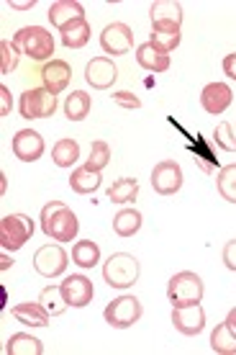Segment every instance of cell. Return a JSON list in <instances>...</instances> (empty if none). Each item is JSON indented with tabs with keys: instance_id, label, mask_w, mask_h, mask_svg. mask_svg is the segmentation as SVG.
<instances>
[{
	"instance_id": "cell-1",
	"label": "cell",
	"mask_w": 236,
	"mask_h": 355,
	"mask_svg": "<svg viewBox=\"0 0 236 355\" xmlns=\"http://www.w3.org/2000/svg\"><path fill=\"white\" fill-rule=\"evenodd\" d=\"M42 230L52 240L70 242L78 237L80 222L70 206L62 204V201H52V204H46L42 209Z\"/></svg>"
},
{
	"instance_id": "cell-2",
	"label": "cell",
	"mask_w": 236,
	"mask_h": 355,
	"mask_svg": "<svg viewBox=\"0 0 236 355\" xmlns=\"http://www.w3.org/2000/svg\"><path fill=\"white\" fill-rule=\"evenodd\" d=\"M13 44L21 49V54H26L34 62H46L54 54V39L52 34L42 26H24L18 28L13 36Z\"/></svg>"
},
{
	"instance_id": "cell-3",
	"label": "cell",
	"mask_w": 236,
	"mask_h": 355,
	"mask_svg": "<svg viewBox=\"0 0 236 355\" xmlns=\"http://www.w3.org/2000/svg\"><path fill=\"white\" fill-rule=\"evenodd\" d=\"M103 281L114 288H131L139 281V260L129 252H116L103 266Z\"/></svg>"
},
{
	"instance_id": "cell-4",
	"label": "cell",
	"mask_w": 236,
	"mask_h": 355,
	"mask_svg": "<svg viewBox=\"0 0 236 355\" xmlns=\"http://www.w3.org/2000/svg\"><path fill=\"white\" fill-rule=\"evenodd\" d=\"M167 299L172 306H185V304H198L203 299V281L198 273L183 270L170 278L167 286Z\"/></svg>"
},
{
	"instance_id": "cell-5",
	"label": "cell",
	"mask_w": 236,
	"mask_h": 355,
	"mask_svg": "<svg viewBox=\"0 0 236 355\" xmlns=\"http://www.w3.org/2000/svg\"><path fill=\"white\" fill-rule=\"evenodd\" d=\"M34 234V222L26 214H8L0 219V245L3 250H21Z\"/></svg>"
},
{
	"instance_id": "cell-6",
	"label": "cell",
	"mask_w": 236,
	"mask_h": 355,
	"mask_svg": "<svg viewBox=\"0 0 236 355\" xmlns=\"http://www.w3.org/2000/svg\"><path fill=\"white\" fill-rule=\"evenodd\" d=\"M18 111L24 119H46L57 111V96L46 88H31L21 96Z\"/></svg>"
},
{
	"instance_id": "cell-7",
	"label": "cell",
	"mask_w": 236,
	"mask_h": 355,
	"mask_svg": "<svg viewBox=\"0 0 236 355\" xmlns=\"http://www.w3.org/2000/svg\"><path fill=\"white\" fill-rule=\"evenodd\" d=\"M103 317L111 327H118V329L131 327L141 317V302L136 296H118V299H114V302L105 306Z\"/></svg>"
},
{
	"instance_id": "cell-8",
	"label": "cell",
	"mask_w": 236,
	"mask_h": 355,
	"mask_svg": "<svg viewBox=\"0 0 236 355\" xmlns=\"http://www.w3.org/2000/svg\"><path fill=\"white\" fill-rule=\"evenodd\" d=\"M67 252L60 248V245H44V248L36 250L34 255V268L39 275H44V278H57L67 270Z\"/></svg>"
},
{
	"instance_id": "cell-9",
	"label": "cell",
	"mask_w": 236,
	"mask_h": 355,
	"mask_svg": "<svg viewBox=\"0 0 236 355\" xmlns=\"http://www.w3.org/2000/svg\"><path fill=\"white\" fill-rule=\"evenodd\" d=\"M152 186L159 196H172L183 186V170L172 160H162L152 170Z\"/></svg>"
},
{
	"instance_id": "cell-10",
	"label": "cell",
	"mask_w": 236,
	"mask_h": 355,
	"mask_svg": "<svg viewBox=\"0 0 236 355\" xmlns=\"http://www.w3.org/2000/svg\"><path fill=\"white\" fill-rule=\"evenodd\" d=\"M172 324L183 335H201L206 327V311L201 304H185V306H172Z\"/></svg>"
},
{
	"instance_id": "cell-11",
	"label": "cell",
	"mask_w": 236,
	"mask_h": 355,
	"mask_svg": "<svg viewBox=\"0 0 236 355\" xmlns=\"http://www.w3.org/2000/svg\"><path fill=\"white\" fill-rule=\"evenodd\" d=\"M134 44V34L131 28L126 26V24H108V26L103 28V34H100V46H103L105 54H114V57H118V54H129V49H131Z\"/></svg>"
},
{
	"instance_id": "cell-12",
	"label": "cell",
	"mask_w": 236,
	"mask_h": 355,
	"mask_svg": "<svg viewBox=\"0 0 236 355\" xmlns=\"http://www.w3.org/2000/svg\"><path fill=\"white\" fill-rule=\"evenodd\" d=\"M152 28H180L183 26V6L175 0H157L149 8Z\"/></svg>"
},
{
	"instance_id": "cell-13",
	"label": "cell",
	"mask_w": 236,
	"mask_h": 355,
	"mask_svg": "<svg viewBox=\"0 0 236 355\" xmlns=\"http://www.w3.org/2000/svg\"><path fill=\"white\" fill-rule=\"evenodd\" d=\"M62 293L70 306H88L96 296V288H93V281L85 275H67L62 281Z\"/></svg>"
},
{
	"instance_id": "cell-14",
	"label": "cell",
	"mask_w": 236,
	"mask_h": 355,
	"mask_svg": "<svg viewBox=\"0 0 236 355\" xmlns=\"http://www.w3.org/2000/svg\"><path fill=\"white\" fill-rule=\"evenodd\" d=\"M13 152H16L18 160L36 162L44 155V139H42V134L34 132V129H21L13 137Z\"/></svg>"
},
{
	"instance_id": "cell-15",
	"label": "cell",
	"mask_w": 236,
	"mask_h": 355,
	"mask_svg": "<svg viewBox=\"0 0 236 355\" xmlns=\"http://www.w3.org/2000/svg\"><path fill=\"white\" fill-rule=\"evenodd\" d=\"M118 78V70H116V64L108 60V57H96V60H90L88 67H85V80L93 85L96 90H105L111 88Z\"/></svg>"
},
{
	"instance_id": "cell-16",
	"label": "cell",
	"mask_w": 236,
	"mask_h": 355,
	"mask_svg": "<svg viewBox=\"0 0 236 355\" xmlns=\"http://www.w3.org/2000/svg\"><path fill=\"white\" fill-rule=\"evenodd\" d=\"M231 101H234V93H231V88H228L226 83H210L201 93V106L213 116L224 114L231 106Z\"/></svg>"
},
{
	"instance_id": "cell-17",
	"label": "cell",
	"mask_w": 236,
	"mask_h": 355,
	"mask_svg": "<svg viewBox=\"0 0 236 355\" xmlns=\"http://www.w3.org/2000/svg\"><path fill=\"white\" fill-rule=\"evenodd\" d=\"M42 83H44L46 90H52L54 96L62 93V90L70 85L72 80V67L64 60H49V62L42 67Z\"/></svg>"
},
{
	"instance_id": "cell-18",
	"label": "cell",
	"mask_w": 236,
	"mask_h": 355,
	"mask_svg": "<svg viewBox=\"0 0 236 355\" xmlns=\"http://www.w3.org/2000/svg\"><path fill=\"white\" fill-rule=\"evenodd\" d=\"M49 21H52V26L64 31V28L72 26V24L85 21V10H82V6L75 3V0H60V3H54L52 8H49Z\"/></svg>"
},
{
	"instance_id": "cell-19",
	"label": "cell",
	"mask_w": 236,
	"mask_h": 355,
	"mask_svg": "<svg viewBox=\"0 0 236 355\" xmlns=\"http://www.w3.org/2000/svg\"><path fill=\"white\" fill-rule=\"evenodd\" d=\"M136 62L149 72H165L170 70V54L157 49L152 42H147V44L136 46Z\"/></svg>"
},
{
	"instance_id": "cell-20",
	"label": "cell",
	"mask_w": 236,
	"mask_h": 355,
	"mask_svg": "<svg viewBox=\"0 0 236 355\" xmlns=\"http://www.w3.org/2000/svg\"><path fill=\"white\" fill-rule=\"evenodd\" d=\"M10 314H13L21 324H28V327H46V324H49V317H52L42 304H31V302L13 306Z\"/></svg>"
},
{
	"instance_id": "cell-21",
	"label": "cell",
	"mask_w": 236,
	"mask_h": 355,
	"mask_svg": "<svg viewBox=\"0 0 236 355\" xmlns=\"http://www.w3.org/2000/svg\"><path fill=\"white\" fill-rule=\"evenodd\" d=\"M70 186H72V191L80 196L93 193V191H98V186H100V170H93V168H88V165L72 170Z\"/></svg>"
},
{
	"instance_id": "cell-22",
	"label": "cell",
	"mask_w": 236,
	"mask_h": 355,
	"mask_svg": "<svg viewBox=\"0 0 236 355\" xmlns=\"http://www.w3.org/2000/svg\"><path fill=\"white\" fill-rule=\"evenodd\" d=\"M6 353L8 355H42L44 353V345H42V340L31 338L26 332H16V335H10V340L6 343Z\"/></svg>"
},
{
	"instance_id": "cell-23",
	"label": "cell",
	"mask_w": 236,
	"mask_h": 355,
	"mask_svg": "<svg viewBox=\"0 0 236 355\" xmlns=\"http://www.w3.org/2000/svg\"><path fill=\"white\" fill-rule=\"evenodd\" d=\"M90 96L85 90H72L67 101H64V116L70 119V121H82L85 116L90 114Z\"/></svg>"
},
{
	"instance_id": "cell-24",
	"label": "cell",
	"mask_w": 236,
	"mask_h": 355,
	"mask_svg": "<svg viewBox=\"0 0 236 355\" xmlns=\"http://www.w3.org/2000/svg\"><path fill=\"white\" fill-rule=\"evenodd\" d=\"M141 230V214L136 209H123L114 216V232L118 237H134Z\"/></svg>"
},
{
	"instance_id": "cell-25",
	"label": "cell",
	"mask_w": 236,
	"mask_h": 355,
	"mask_svg": "<svg viewBox=\"0 0 236 355\" xmlns=\"http://www.w3.org/2000/svg\"><path fill=\"white\" fill-rule=\"evenodd\" d=\"M52 160L60 168H72L80 160V144L75 139H60L52 150Z\"/></svg>"
},
{
	"instance_id": "cell-26",
	"label": "cell",
	"mask_w": 236,
	"mask_h": 355,
	"mask_svg": "<svg viewBox=\"0 0 236 355\" xmlns=\"http://www.w3.org/2000/svg\"><path fill=\"white\" fill-rule=\"evenodd\" d=\"M39 302H42V306H44L52 317H60V314H64L67 311V299H64V293H62V286H46L44 291L39 293Z\"/></svg>"
},
{
	"instance_id": "cell-27",
	"label": "cell",
	"mask_w": 236,
	"mask_h": 355,
	"mask_svg": "<svg viewBox=\"0 0 236 355\" xmlns=\"http://www.w3.org/2000/svg\"><path fill=\"white\" fill-rule=\"evenodd\" d=\"M210 347H213V353H221V355H236V335L228 329V324H219V327L210 332Z\"/></svg>"
},
{
	"instance_id": "cell-28",
	"label": "cell",
	"mask_w": 236,
	"mask_h": 355,
	"mask_svg": "<svg viewBox=\"0 0 236 355\" xmlns=\"http://www.w3.org/2000/svg\"><path fill=\"white\" fill-rule=\"evenodd\" d=\"M90 42V24L88 21H78L62 31V44L67 49H80Z\"/></svg>"
},
{
	"instance_id": "cell-29",
	"label": "cell",
	"mask_w": 236,
	"mask_h": 355,
	"mask_svg": "<svg viewBox=\"0 0 236 355\" xmlns=\"http://www.w3.org/2000/svg\"><path fill=\"white\" fill-rule=\"evenodd\" d=\"M136 193H139V183L134 178H121V180H116L114 186L108 188V198L114 204H129V201L136 198Z\"/></svg>"
},
{
	"instance_id": "cell-30",
	"label": "cell",
	"mask_w": 236,
	"mask_h": 355,
	"mask_svg": "<svg viewBox=\"0 0 236 355\" xmlns=\"http://www.w3.org/2000/svg\"><path fill=\"white\" fill-rule=\"evenodd\" d=\"M72 260L78 263L80 268H93L98 266V260H100V248H98L93 240H82L78 242L75 248H72Z\"/></svg>"
},
{
	"instance_id": "cell-31",
	"label": "cell",
	"mask_w": 236,
	"mask_h": 355,
	"mask_svg": "<svg viewBox=\"0 0 236 355\" xmlns=\"http://www.w3.org/2000/svg\"><path fill=\"white\" fill-rule=\"evenodd\" d=\"M180 28H152V44L157 46V49H162V52H172V49H177V44H180Z\"/></svg>"
},
{
	"instance_id": "cell-32",
	"label": "cell",
	"mask_w": 236,
	"mask_h": 355,
	"mask_svg": "<svg viewBox=\"0 0 236 355\" xmlns=\"http://www.w3.org/2000/svg\"><path fill=\"white\" fill-rule=\"evenodd\" d=\"M216 188H219L221 198H226L228 204H236V165H226L216 178Z\"/></svg>"
},
{
	"instance_id": "cell-33",
	"label": "cell",
	"mask_w": 236,
	"mask_h": 355,
	"mask_svg": "<svg viewBox=\"0 0 236 355\" xmlns=\"http://www.w3.org/2000/svg\"><path fill=\"white\" fill-rule=\"evenodd\" d=\"M18 52H21V49H18L13 42H8V39L0 42V60H3V62H0V72H3V75H10V72L18 67V57H21Z\"/></svg>"
},
{
	"instance_id": "cell-34",
	"label": "cell",
	"mask_w": 236,
	"mask_h": 355,
	"mask_svg": "<svg viewBox=\"0 0 236 355\" xmlns=\"http://www.w3.org/2000/svg\"><path fill=\"white\" fill-rule=\"evenodd\" d=\"M111 162V147L105 142H93L90 144V157H88V168H93V170H103L105 165Z\"/></svg>"
},
{
	"instance_id": "cell-35",
	"label": "cell",
	"mask_w": 236,
	"mask_h": 355,
	"mask_svg": "<svg viewBox=\"0 0 236 355\" xmlns=\"http://www.w3.org/2000/svg\"><path fill=\"white\" fill-rule=\"evenodd\" d=\"M213 137H216V144H219L221 150L236 152V137H234V129H231V124H228V121H221V124L216 126Z\"/></svg>"
},
{
	"instance_id": "cell-36",
	"label": "cell",
	"mask_w": 236,
	"mask_h": 355,
	"mask_svg": "<svg viewBox=\"0 0 236 355\" xmlns=\"http://www.w3.org/2000/svg\"><path fill=\"white\" fill-rule=\"evenodd\" d=\"M114 101L118 103V106H123V108H139L141 106L139 98L134 96V93H129V90H116Z\"/></svg>"
},
{
	"instance_id": "cell-37",
	"label": "cell",
	"mask_w": 236,
	"mask_h": 355,
	"mask_svg": "<svg viewBox=\"0 0 236 355\" xmlns=\"http://www.w3.org/2000/svg\"><path fill=\"white\" fill-rule=\"evenodd\" d=\"M224 263H226L228 270H236V240L226 242V248H224Z\"/></svg>"
},
{
	"instance_id": "cell-38",
	"label": "cell",
	"mask_w": 236,
	"mask_h": 355,
	"mask_svg": "<svg viewBox=\"0 0 236 355\" xmlns=\"http://www.w3.org/2000/svg\"><path fill=\"white\" fill-rule=\"evenodd\" d=\"M224 72H226V78H231V80H236V52L234 54H226L224 57Z\"/></svg>"
},
{
	"instance_id": "cell-39",
	"label": "cell",
	"mask_w": 236,
	"mask_h": 355,
	"mask_svg": "<svg viewBox=\"0 0 236 355\" xmlns=\"http://www.w3.org/2000/svg\"><path fill=\"white\" fill-rule=\"evenodd\" d=\"M0 96H3V108H0V116H8L10 111V93L6 85H0Z\"/></svg>"
},
{
	"instance_id": "cell-40",
	"label": "cell",
	"mask_w": 236,
	"mask_h": 355,
	"mask_svg": "<svg viewBox=\"0 0 236 355\" xmlns=\"http://www.w3.org/2000/svg\"><path fill=\"white\" fill-rule=\"evenodd\" d=\"M226 324H228V329L236 335V306L231 311H228V317H226Z\"/></svg>"
},
{
	"instance_id": "cell-41",
	"label": "cell",
	"mask_w": 236,
	"mask_h": 355,
	"mask_svg": "<svg viewBox=\"0 0 236 355\" xmlns=\"http://www.w3.org/2000/svg\"><path fill=\"white\" fill-rule=\"evenodd\" d=\"M10 6H13V8H21V10H26V8H31V6H34V0H31V3H10Z\"/></svg>"
}]
</instances>
